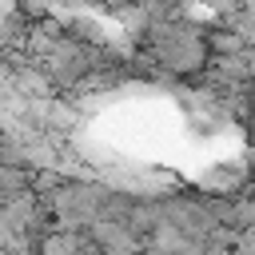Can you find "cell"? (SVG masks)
<instances>
[{
    "label": "cell",
    "instance_id": "cell-1",
    "mask_svg": "<svg viewBox=\"0 0 255 255\" xmlns=\"http://www.w3.org/2000/svg\"><path fill=\"white\" fill-rule=\"evenodd\" d=\"M4 104H8V96H0V120H4Z\"/></svg>",
    "mask_w": 255,
    "mask_h": 255
}]
</instances>
